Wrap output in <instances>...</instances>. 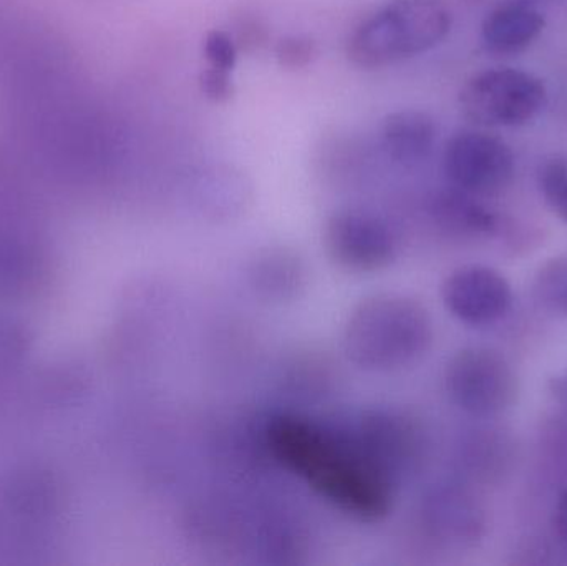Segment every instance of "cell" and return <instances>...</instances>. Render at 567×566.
I'll use <instances>...</instances> for the list:
<instances>
[{"instance_id": "cell-21", "label": "cell", "mask_w": 567, "mask_h": 566, "mask_svg": "<svg viewBox=\"0 0 567 566\" xmlns=\"http://www.w3.org/2000/svg\"><path fill=\"white\" fill-rule=\"evenodd\" d=\"M553 525H555V532L556 535H558L559 541H561L567 547V487L558 497Z\"/></svg>"}, {"instance_id": "cell-13", "label": "cell", "mask_w": 567, "mask_h": 566, "mask_svg": "<svg viewBox=\"0 0 567 566\" xmlns=\"http://www.w3.org/2000/svg\"><path fill=\"white\" fill-rule=\"evenodd\" d=\"M382 140L390 158L413 165L423 162L432 152L436 125L432 116L420 110H400L383 120Z\"/></svg>"}, {"instance_id": "cell-16", "label": "cell", "mask_w": 567, "mask_h": 566, "mask_svg": "<svg viewBox=\"0 0 567 566\" xmlns=\"http://www.w3.org/2000/svg\"><path fill=\"white\" fill-rule=\"evenodd\" d=\"M538 182L546 205L567 225V156L546 159L539 169Z\"/></svg>"}, {"instance_id": "cell-15", "label": "cell", "mask_w": 567, "mask_h": 566, "mask_svg": "<svg viewBox=\"0 0 567 566\" xmlns=\"http://www.w3.org/2000/svg\"><path fill=\"white\" fill-rule=\"evenodd\" d=\"M533 291L545 311L567 318V258L546 263L536 275Z\"/></svg>"}, {"instance_id": "cell-19", "label": "cell", "mask_w": 567, "mask_h": 566, "mask_svg": "<svg viewBox=\"0 0 567 566\" xmlns=\"http://www.w3.org/2000/svg\"><path fill=\"white\" fill-rule=\"evenodd\" d=\"M199 90L206 99L215 103H225L235 95V83L228 70L209 66L199 75Z\"/></svg>"}, {"instance_id": "cell-12", "label": "cell", "mask_w": 567, "mask_h": 566, "mask_svg": "<svg viewBox=\"0 0 567 566\" xmlns=\"http://www.w3.org/2000/svg\"><path fill=\"white\" fill-rule=\"evenodd\" d=\"M545 23L533 0H508L483 20V43L489 52L499 55L518 53L538 39Z\"/></svg>"}, {"instance_id": "cell-7", "label": "cell", "mask_w": 567, "mask_h": 566, "mask_svg": "<svg viewBox=\"0 0 567 566\" xmlns=\"http://www.w3.org/2000/svg\"><path fill=\"white\" fill-rule=\"evenodd\" d=\"M357 449L393 484L419 469L426 452L423 425L405 412L375 409L346 432Z\"/></svg>"}, {"instance_id": "cell-3", "label": "cell", "mask_w": 567, "mask_h": 566, "mask_svg": "<svg viewBox=\"0 0 567 566\" xmlns=\"http://www.w3.org/2000/svg\"><path fill=\"white\" fill-rule=\"evenodd\" d=\"M450 29L452 13L440 0H392L353 30L347 56L359 69H383L429 52Z\"/></svg>"}, {"instance_id": "cell-8", "label": "cell", "mask_w": 567, "mask_h": 566, "mask_svg": "<svg viewBox=\"0 0 567 566\" xmlns=\"http://www.w3.org/2000/svg\"><path fill=\"white\" fill-rule=\"evenodd\" d=\"M443 169L452 188L473 196H493L512 183L515 156L498 136L465 130L446 143Z\"/></svg>"}, {"instance_id": "cell-5", "label": "cell", "mask_w": 567, "mask_h": 566, "mask_svg": "<svg viewBox=\"0 0 567 566\" xmlns=\"http://www.w3.org/2000/svg\"><path fill=\"white\" fill-rule=\"evenodd\" d=\"M445 391L460 411L488 419L515 404L518 381L505 356L472 346L453 354L446 364Z\"/></svg>"}, {"instance_id": "cell-6", "label": "cell", "mask_w": 567, "mask_h": 566, "mask_svg": "<svg viewBox=\"0 0 567 566\" xmlns=\"http://www.w3.org/2000/svg\"><path fill=\"white\" fill-rule=\"evenodd\" d=\"M327 258L353 275H373L399 258V239L385 219L367 209H339L322 233Z\"/></svg>"}, {"instance_id": "cell-20", "label": "cell", "mask_w": 567, "mask_h": 566, "mask_svg": "<svg viewBox=\"0 0 567 566\" xmlns=\"http://www.w3.org/2000/svg\"><path fill=\"white\" fill-rule=\"evenodd\" d=\"M268 27L262 23L261 19L246 16L241 17V20L236 23L233 39H235L238 50L256 52V50H261L268 43Z\"/></svg>"}, {"instance_id": "cell-1", "label": "cell", "mask_w": 567, "mask_h": 566, "mask_svg": "<svg viewBox=\"0 0 567 566\" xmlns=\"http://www.w3.org/2000/svg\"><path fill=\"white\" fill-rule=\"evenodd\" d=\"M272 457L317 495L360 522L383 521L392 512L395 484L350 441L297 414H278L266 425Z\"/></svg>"}, {"instance_id": "cell-10", "label": "cell", "mask_w": 567, "mask_h": 566, "mask_svg": "<svg viewBox=\"0 0 567 566\" xmlns=\"http://www.w3.org/2000/svg\"><path fill=\"white\" fill-rule=\"evenodd\" d=\"M419 517L423 534L442 547H473L485 537V511L460 485L440 484L430 488L423 495Z\"/></svg>"}, {"instance_id": "cell-22", "label": "cell", "mask_w": 567, "mask_h": 566, "mask_svg": "<svg viewBox=\"0 0 567 566\" xmlns=\"http://www.w3.org/2000/svg\"><path fill=\"white\" fill-rule=\"evenodd\" d=\"M549 389H551L553 398L555 401L561 405V409H565L567 412V369L563 371L561 374L556 375L553 379L551 384H549Z\"/></svg>"}, {"instance_id": "cell-14", "label": "cell", "mask_w": 567, "mask_h": 566, "mask_svg": "<svg viewBox=\"0 0 567 566\" xmlns=\"http://www.w3.org/2000/svg\"><path fill=\"white\" fill-rule=\"evenodd\" d=\"M433 218L443 231L460 238L489 236L498 229V216L489 212L476 196L453 188L436 196Z\"/></svg>"}, {"instance_id": "cell-17", "label": "cell", "mask_w": 567, "mask_h": 566, "mask_svg": "<svg viewBox=\"0 0 567 566\" xmlns=\"http://www.w3.org/2000/svg\"><path fill=\"white\" fill-rule=\"evenodd\" d=\"M276 60L286 70H302L313 62L317 55V45L310 37L287 35L279 40L275 47Z\"/></svg>"}, {"instance_id": "cell-11", "label": "cell", "mask_w": 567, "mask_h": 566, "mask_svg": "<svg viewBox=\"0 0 567 566\" xmlns=\"http://www.w3.org/2000/svg\"><path fill=\"white\" fill-rule=\"evenodd\" d=\"M248 285L262 301L272 305L293 301L306 289V265L293 249L269 246L249 261Z\"/></svg>"}, {"instance_id": "cell-4", "label": "cell", "mask_w": 567, "mask_h": 566, "mask_svg": "<svg viewBox=\"0 0 567 566\" xmlns=\"http://www.w3.org/2000/svg\"><path fill=\"white\" fill-rule=\"evenodd\" d=\"M548 102L545 83L516 69L478 73L463 86V115L480 126H522L535 120Z\"/></svg>"}, {"instance_id": "cell-9", "label": "cell", "mask_w": 567, "mask_h": 566, "mask_svg": "<svg viewBox=\"0 0 567 566\" xmlns=\"http://www.w3.org/2000/svg\"><path fill=\"white\" fill-rule=\"evenodd\" d=\"M442 301L456 321L482 328L495 325L508 315L513 289L508 279L496 269L463 266L443 281Z\"/></svg>"}, {"instance_id": "cell-18", "label": "cell", "mask_w": 567, "mask_h": 566, "mask_svg": "<svg viewBox=\"0 0 567 566\" xmlns=\"http://www.w3.org/2000/svg\"><path fill=\"white\" fill-rule=\"evenodd\" d=\"M203 52H205V59L208 60V65L215 66V69L233 72L238 63V45H236L231 33L225 32V30L208 32Z\"/></svg>"}, {"instance_id": "cell-2", "label": "cell", "mask_w": 567, "mask_h": 566, "mask_svg": "<svg viewBox=\"0 0 567 566\" xmlns=\"http://www.w3.org/2000/svg\"><path fill=\"white\" fill-rule=\"evenodd\" d=\"M429 309L412 296L373 292L353 306L342 331L350 364L367 372H392L425 358L432 348Z\"/></svg>"}]
</instances>
